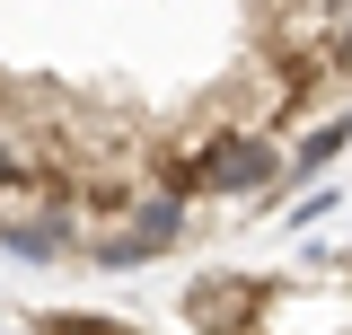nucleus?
<instances>
[{
	"label": "nucleus",
	"mask_w": 352,
	"mask_h": 335,
	"mask_svg": "<svg viewBox=\"0 0 352 335\" xmlns=\"http://www.w3.org/2000/svg\"><path fill=\"white\" fill-rule=\"evenodd\" d=\"M36 335H124V327H97V318H44Z\"/></svg>",
	"instance_id": "nucleus-4"
},
{
	"label": "nucleus",
	"mask_w": 352,
	"mask_h": 335,
	"mask_svg": "<svg viewBox=\"0 0 352 335\" xmlns=\"http://www.w3.org/2000/svg\"><path fill=\"white\" fill-rule=\"evenodd\" d=\"M264 300H273V283H203V300H194V327L238 335V327H256Z\"/></svg>",
	"instance_id": "nucleus-2"
},
{
	"label": "nucleus",
	"mask_w": 352,
	"mask_h": 335,
	"mask_svg": "<svg viewBox=\"0 0 352 335\" xmlns=\"http://www.w3.org/2000/svg\"><path fill=\"white\" fill-rule=\"evenodd\" d=\"M291 176V150H273V132L256 124H212L194 141V203L220 194V203H256Z\"/></svg>",
	"instance_id": "nucleus-1"
},
{
	"label": "nucleus",
	"mask_w": 352,
	"mask_h": 335,
	"mask_svg": "<svg viewBox=\"0 0 352 335\" xmlns=\"http://www.w3.org/2000/svg\"><path fill=\"white\" fill-rule=\"evenodd\" d=\"M326 62H335V80H352V9L326 27Z\"/></svg>",
	"instance_id": "nucleus-3"
}]
</instances>
